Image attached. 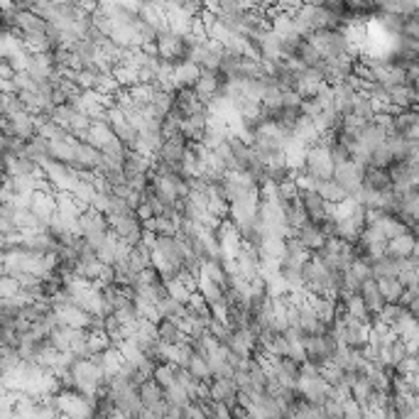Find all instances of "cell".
Returning <instances> with one entry per match:
<instances>
[{
  "mask_svg": "<svg viewBox=\"0 0 419 419\" xmlns=\"http://www.w3.org/2000/svg\"><path fill=\"white\" fill-rule=\"evenodd\" d=\"M209 333L221 343V346H226V343H228V338H230V333H233V329H230L228 322H221V319L214 317V319H211V324H209Z\"/></svg>",
  "mask_w": 419,
  "mask_h": 419,
  "instance_id": "31",
  "label": "cell"
},
{
  "mask_svg": "<svg viewBox=\"0 0 419 419\" xmlns=\"http://www.w3.org/2000/svg\"><path fill=\"white\" fill-rule=\"evenodd\" d=\"M395 164V157H393V152L388 150V145H383V148H378L373 152V164L370 167H375V169H390Z\"/></svg>",
  "mask_w": 419,
  "mask_h": 419,
  "instance_id": "35",
  "label": "cell"
},
{
  "mask_svg": "<svg viewBox=\"0 0 419 419\" xmlns=\"http://www.w3.org/2000/svg\"><path fill=\"white\" fill-rule=\"evenodd\" d=\"M317 191L324 196V201H326V204H333V206H338L341 201L348 199V191L343 189L341 184H338L336 179H326V182H319V189Z\"/></svg>",
  "mask_w": 419,
  "mask_h": 419,
  "instance_id": "19",
  "label": "cell"
},
{
  "mask_svg": "<svg viewBox=\"0 0 419 419\" xmlns=\"http://www.w3.org/2000/svg\"><path fill=\"white\" fill-rule=\"evenodd\" d=\"M108 419H130L125 412H120V409H111V414H108Z\"/></svg>",
  "mask_w": 419,
  "mask_h": 419,
  "instance_id": "36",
  "label": "cell"
},
{
  "mask_svg": "<svg viewBox=\"0 0 419 419\" xmlns=\"http://www.w3.org/2000/svg\"><path fill=\"white\" fill-rule=\"evenodd\" d=\"M329 419H343V417H329Z\"/></svg>",
  "mask_w": 419,
  "mask_h": 419,
  "instance_id": "38",
  "label": "cell"
},
{
  "mask_svg": "<svg viewBox=\"0 0 419 419\" xmlns=\"http://www.w3.org/2000/svg\"><path fill=\"white\" fill-rule=\"evenodd\" d=\"M164 282H167V292H169V297H172L174 302L189 304V299H191V294H194V292H191L184 282L179 280V277H169V280H164Z\"/></svg>",
  "mask_w": 419,
  "mask_h": 419,
  "instance_id": "27",
  "label": "cell"
},
{
  "mask_svg": "<svg viewBox=\"0 0 419 419\" xmlns=\"http://www.w3.org/2000/svg\"><path fill=\"white\" fill-rule=\"evenodd\" d=\"M304 172H309L312 177H317L319 182L333 179V174H336V164H333L331 152H329L326 143H319V145H314V148H309Z\"/></svg>",
  "mask_w": 419,
  "mask_h": 419,
  "instance_id": "2",
  "label": "cell"
},
{
  "mask_svg": "<svg viewBox=\"0 0 419 419\" xmlns=\"http://www.w3.org/2000/svg\"><path fill=\"white\" fill-rule=\"evenodd\" d=\"M370 267H373V277L375 280H383V277H400L402 275V260L393 255H383V258H368Z\"/></svg>",
  "mask_w": 419,
  "mask_h": 419,
  "instance_id": "8",
  "label": "cell"
},
{
  "mask_svg": "<svg viewBox=\"0 0 419 419\" xmlns=\"http://www.w3.org/2000/svg\"><path fill=\"white\" fill-rule=\"evenodd\" d=\"M157 329H159V341H162V343H182V341H187L184 331H182V329H179V324L172 322V319H162Z\"/></svg>",
  "mask_w": 419,
  "mask_h": 419,
  "instance_id": "24",
  "label": "cell"
},
{
  "mask_svg": "<svg viewBox=\"0 0 419 419\" xmlns=\"http://www.w3.org/2000/svg\"><path fill=\"white\" fill-rule=\"evenodd\" d=\"M211 393V402L219 404H228L230 409L238 407V395H241V388L233 378H214V383L209 385Z\"/></svg>",
  "mask_w": 419,
  "mask_h": 419,
  "instance_id": "7",
  "label": "cell"
},
{
  "mask_svg": "<svg viewBox=\"0 0 419 419\" xmlns=\"http://www.w3.org/2000/svg\"><path fill=\"white\" fill-rule=\"evenodd\" d=\"M390 106L395 111H409L412 106H417V93L409 84L404 86H393L390 88Z\"/></svg>",
  "mask_w": 419,
  "mask_h": 419,
  "instance_id": "13",
  "label": "cell"
},
{
  "mask_svg": "<svg viewBox=\"0 0 419 419\" xmlns=\"http://www.w3.org/2000/svg\"><path fill=\"white\" fill-rule=\"evenodd\" d=\"M412 258H417V260H419V241H417V246H414V253H412Z\"/></svg>",
  "mask_w": 419,
  "mask_h": 419,
  "instance_id": "37",
  "label": "cell"
},
{
  "mask_svg": "<svg viewBox=\"0 0 419 419\" xmlns=\"http://www.w3.org/2000/svg\"><path fill=\"white\" fill-rule=\"evenodd\" d=\"M375 228L383 230V235L388 238V241H393V238H400V235H407L409 233V226L404 223L402 219H397V216H385V219L380 221Z\"/></svg>",
  "mask_w": 419,
  "mask_h": 419,
  "instance_id": "21",
  "label": "cell"
},
{
  "mask_svg": "<svg viewBox=\"0 0 419 419\" xmlns=\"http://www.w3.org/2000/svg\"><path fill=\"white\" fill-rule=\"evenodd\" d=\"M164 400H167L172 407H179V409H189L191 402H194V400L189 397V393H187L179 383H174L172 388L164 390Z\"/></svg>",
  "mask_w": 419,
  "mask_h": 419,
  "instance_id": "25",
  "label": "cell"
},
{
  "mask_svg": "<svg viewBox=\"0 0 419 419\" xmlns=\"http://www.w3.org/2000/svg\"><path fill=\"white\" fill-rule=\"evenodd\" d=\"M155 380L162 390L172 388L177 383V368L174 365H167V363H157V370H155Z\"/></svg>",
  "mask_w": 419,
  "mask_h": 419,
  "instance_id": "30",
  "label": "cell"
},
{
  "mask_svg": "<svg viewBox=\"0 0 419 419\" xmlns=\"http://www.w3.org/2000/svg\"><path fill=\"white\" fill-rule=\"evenodd\" d=\"M402 312H404V309L400 307V304H388V307H385L383 312L378 314V322H380V324H385V326L393 329L395 324H397V319L402 317Z\"/></svg>",
  "mask_w": 419,
  "mask_h": 419,
  "instance_id": "34",
  "label": "cell"
},
{
  "mask_svg": "<svg viewBox=\"0 0 419 419\" xmlns=\"http://www.w3.org/2000/svg\"><path fill=\"white\" fill-rule=\"evenodd\" d=\"M138 393H140V400H143V404H145V409H150V412H155V409L159 407V404L164 402V390L159 388L157 385V380H148V383H143L138 388Z\"/></svg>",
  "mask_w": 419,
  "mask_h": 419,
  "instance_id": "14",
  "label": "cell"
},
{
  "mask_svg": "<svg viewBox=\"0 0 419 419\" xmlns=\"http://www.w3.org/2000/svg\"><path fill=\"white\" fill-rule=\"evenodd\" d=\"M297 238H299V243H302V246L307 248L309 253L322 251V248L326 246V241H329V238L322 233V228H319L317 223H307L302 230H299V235H297Z\"/></svg>",
  "mask_w": 419,
  "mask_h": 419,
  "instance_id": "11",
  "label": "cell"
},
{
  "mask_svg": "<svg viewBox=\"0 0 419 419\" xmlns=\"http://www.w3.org/2000/svg\"><path fill=\"white\" fill-rule=\"evenodd\" d=\"M179 223L182 219H169V216H155L145 223V230H152L157 238H179Z\"/></svg>",
  "mask_w": 419,
  "mask_h": 419,
  "instance_id": "9",
  "label": "cell"
},
{
  "mask_svg": "<svg viewBox=\"0 0 419 419\" xmlns=\"http://www.w3.org/2000/svg\"><path fill=\"white\" fill-rule=\"evenodd\" d=\"M216 238H219V243H221V251H223V255L226 258H238V253L243 251V235H241V230H238V226L233 223L230 219H226L223 223L219 226V230H216Z\"/></svg>",
  "mask_w": 419,
  "mask_h": 419,
  "instance_id": "5",
  "label": "cell"
},
{
  "mask_svg": "<svg viewBox=\"0 0 419 419\" xmlns=\"http://www.w3.org/2000/svg\"><path fill=\"white\" fill-rule=\"evenodd\" d=\"M417 123H419V113L414 111V108H409V111H397V116H395V130H397L400 135H407Z\"/></svg>",
  "mask_w": 419,
  "mask_h": 419,
  "instance_id": "28",
  "label": "cell"
},
{
  "mask_svg": "<svg viewBox=\"0 0 419 419\" xmlns=\"http://www.w3.org/2000/svg\"><path fill=\"white\" fill-rule=\"evenodd\" d=\"M157 309H159V314H162V319H172V322H182L184 317H189V307L174 302L172 297L162 299V302L157 304Z\"/></svg>",
  "mask_w": 419,
  "mask_h": 419,
  "instance_id": "23",
  "label": "cell"
},
{
  "mask_svg": "<svg viewBox=\"0 0 419 419\" xmlns=\"http://www.w3.org/2000/svg\"><path fill=\"white\" fill-rule=\"evenodd\" d=\"M187 370H189V373L194 375L201 385L214 383V373H211V368H209V363H206L204 356H196V353H194V358H191V363H189V368H187Z\"/></svg>",
  "mask_w": 419,
  "mask_h": 419,
  "instance_id": "26",
  "label": "cell"
},
{
  "mask_svg": "<svg viewBox=\"0 0 419 419\" xmlns=\"http://www.w3.org/2000/svg\"><path fill=\"white\" fill-rule=\"evenodd\" d=\"M287 255V241L285 238H265L260 248V258L267 262H282Z\"/></svg>",
  "mask_w": 419,
  "mask_h": 419,
  "instance_id": "17",
  "label": "cell"
},
{
  "mask_svg": "<svg viewBox=\"0 0 419 419\" xmlns=\"http://www.w3.org/2000/svg\"><path fill=\"white\" fill-rule=\"evenodd\" d=\"M191 150V143L189 140L184 138V135L179 133V135H174V138H167L164 140V145H162V150H159V155H157V162H162V164H169V167H182V162H184V157H187V152Z\"/></svg>",
  "mask_w": 419,
  "mask_h": 419,
  "instance_id": "3",
  "label": "cell"
},
{
  "mask_svg": "<svg viewBox=\"0 0 419 419\" xmlns=\"http://www.w3.org/2000/svg\"><path fill=\"white\" fill-rule=\"evenodd\" d=\"M155 164L157 162H155L152 157H148V155L130 152L128 159H125V164H123V174L125 177H130V174H152Z\"/></svg>",
  "mask_w": 419,
  "mask_h": 419,
  "instance_id": "15",
  "label": "cell"
},
{
  "mask_svg": "<svg viewBox=\"0 0 419 419\" xmlns=\"http://www.w3.org/2000/svg\"><path fill=\"white\" fill-rule=\"evenodd\" d=\"M414 246H417V238H414L412 233L400 235V238H393V241H390L388 255L397 258V260H407V258H412Z\"/></svg>",
  "mask_w": 419,
  "mask_h": 419,
  "instance_id": "16",
  "label": "cell"
},
{
  "mask_svg": "<svg viewBox=\"0 0 419 419\" xmlns=\"http://www.w3.org/2000/svg\"><path fill=\"white\" fill-rule=\"evenodd\" d=\"M22 155H25V157H30L35 164H40V167L47 162V159H52L49 157V143H47L45 138H40V135H35L30 143H25V152H22Z\"/></svg>",
  "mask_w": 419,
  "mask_h": 419,
  "instance_id": "18",
  "label": "cell"
},
{
  "mask_svg": "<svg viewBox=\"0 0 419 419\" xmlns=\"http://www.w3.org/2000/svg\"><path fill=\"white\" fill-rule=\"evenodd\" d=\"M361 297H363V302H365V307H368L370 314H380L385 307H388L383 292H380V287H378V280L365 282L363 290H361Z\"/></svg>",
  "mask_w": 419,
  "mask_h": 419,
  "instance_id": "10",
  "label": "cell"
},
{
  "mask_svg": "<svg viewBox=\"0 0 419 419\" xmlns=\"http://www.w3.org/2000/svg\"><path fill=\"white\" fill-rule=\"evenodd\" d=\"M317 101L324 111H338L336 108V88H333L331 84H324L322 91L317 93Z\"/></svg>",
  "mask_w": 419,
  "mask_h": 419,
  "instance_id": "32",
  "label": "cell"
},
{
  "mask_svg": "<svg viewBox=\"0 0 419 419\" xmlns=\"http://www.w3.org/2000/svg\"><path fill=\"white\" fill-rule=\"evenodd\" d=\"M348 275H351L356 282H361V285H365L368 280H375V277H373V267H370L368 258H358V260L351 265V270H348Z\"/></svg>",
  "mask_w": 419,
  "mask_h": 419,
  "instance_id": "29",
  "label": "cell"
},
{
  "mask_svg": "<svg viewBox=\"0 0 419 419\" xmlns=\"http://www.w3.org/2000/svg\"><path fill=\"white\" fill-rule=\"evenodd\" d=\"M81 230H84V241H86L93 251H98V248H101L103 243L113 235L108 219L93 209H86L81 214Z\"/></svg>",
  "mask_w": 419,
  "mask_h": 419,
  "instance_id": "1",
  "label": "cell"
},
{
  "mask_svg": "<svg viewBox=\"0 0 419 419\" xmlns=\"http://www.w3.org/2000/svg\"><path fill=\"white\" fill-rule=\"evenodd\" d=\"M113 138H116V133H113L111 125H108V123H93L84 143H88V145H93V148L103 150L108 143H111Z\"/></svg>",
  "mask_w": 419,
  "mask_h": 419,
  "instance_id": "20",
  "label": "cell"
},
{
  "mask_svg": "<svg viewBox=\"0 0 419 419\" xmlns=\"http://www.w3.org/2000/svg\"><path fill=\"white\" fill-rule=\"evenodd\" d=\"M378 287H380V292H383L385 302L400 304V299H402V294H404V287L397 277H383V280H378Z\"/></svg>",
  "mask_w": 419,
  "mask_h": 419,
  "instance_id": "22",
  "label": "cell"
},
{
  "mask_svg": "<svg viewBox=\"0 0 419 419\" xmlns=\"http://www.w3.org/2000/svg\"><path fill=\"white\" fill-rule=\"evenodd\" d=\"M368 189H375L380 194H390L393 191V177H390V169H365V184Z\"/></svg>",
  "mask_w": 419,
  "mask_h": 419,
  "instance_id": "12",
  "label": "cell"
},
{
  "mask_svg": "<svg viewBox=\"0 0 419 419\" xmlns=\"http://www.w3.org/2000/svg\"><path fill=\"white\" fill-rule=\"evenodd\" d=\"M20 292H22V285L15 277H8V275L0 277V297H3V299H13V297H17Z\"/></svg>",
  "mask_w": 419,
  "mask_h": 419,
  "instance_id": "33",
  "label": "cell"
},
{
  "mask_svg": "<svg viewBox=\"0 0 419 419\" xmlns=\"http://www.w3.org/2000/svg\"><path fill=\"white\" fill-rule=\"evenodd\" d=\"M235 265H238V272L246 282H255L262 277V258L260 251H255V248L243 246V251L235 258Z\"/></svg>",
  "mask_w": 419,
  "mask_h": 419,
  "instance_id": "6",
  "label": "cell"
},
{
  "mask_svg": "<svg viewBox=\"0 0 419 419\" xmlns=\"http://www.w3.org/2000/svg\"><path fill=\"white\" fill-rule=\"evenodd\" d=\"M333 179H336L338 184H341L343 189L348 191V196H356L358 191L363 189V184H365V167H361V164H356L351 159L348 164H341V167H336V174H333Z\"/></svg>",
  "mask_w": 419,
  "mask_h": 419,
  "instance_id": "4",
  "label": "cell"
}]
</instances>
